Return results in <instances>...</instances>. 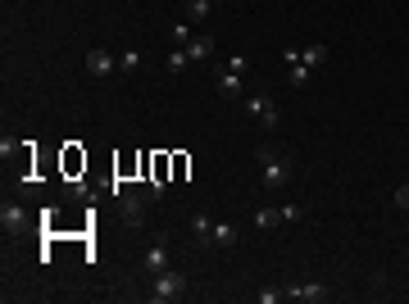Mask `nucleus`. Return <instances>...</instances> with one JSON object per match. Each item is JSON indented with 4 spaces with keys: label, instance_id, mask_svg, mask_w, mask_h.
Masks as SVG:
<instances>
[{
    "label": "nucleus",
    "instance_id": "6e6552de",
    "mask_svg": "<svg viewBox=\"0 0 409 304\" xmlns=\"http://www.w3.org/2000/svg\"><path fill=\"white\" fill-rule=\"evenodd\" d=\"M287 300L318 304V300H327V286H323V282H296V286H287Z\"/></svg>",
    "mask_w": 409,
    "mask_h": 304
},
{
    "label": "nucleus",
    "instance_id": "20e7f679",
    "mask_svg": "<svg viewBox=\"0 0 409 304\" xmlns=\"http://www.w3.org/2000/svg\"><path fill=\"white\" fill-rule=\"evenodd\" d=\"M300 205H282V209H255V227L259 232H268V227H282L287 218H296Z\"/></svg>",
    "mask_w": 409,
    "mask_h": 304
},
{
    "label": "nucleus",
    "instance_id": "7ed1b4c3",
    "mask_svg": "<svg viewBox=\"0 0 409 304\" xmlns=\"http://www.w3.org/2000/svg\"><path fill=\"white\" fill-rule=\"evenodd\" d=\"M255 159H259V173H264V186H287V182H291V159H287V155L259 146Z\"/></svg>",
    "mask_w": 409,
    "mask_h": 304
},
{
    "label": "nucleus",
    "instance_id": "9b49d317",
    "mask_svg": "<svg viewBox=\"0 0 409 304\" xmlns=\"http://www.w3.org/2000/svg\"><path fill=\"white\" fill-rule=\"evenodd\" d=\"M182 50H187V60H191V64H204V60H214V41H209V36H196V41H187Z\"/></svg>",
    "mask_w": 409,
    "mask_h": 304
},
{
    "label": "nucleus",
    "instance_id": "f3484780",
    "mask_svg": "<svg viewBox=\"0 0 409 304\" xmlns=\"http://www.w3.org/2000/svg\"><path fill=\"white\" fill-rule=\"evenodd\" d=\"M169 36H173L178 46H187V41H191V27H187V23H173V32H169Z\"/></svg>",
    "mask_w": 409,
    "mask_h": 304
},
{
    "label": "nucleus",
    "instance_id": "412c9836",
    "mask_svg": "<svg viewBox=\"0 0 409 304\" xmlns=\"http://www.w3.org/2000/svg\"><path fill=\"white\" fill-rule=\"evenodd\" d=\"M396 205H401L405 214H409V186H401V191H396Z\"/></svg>",
    "mask_w": 409,
    "mask_h": 304
},
{
    "label": "nucleus",
    "instance_id": "1a4fd4ad",
    "mask_svg": "<svg viewBox=\"0 0 409 304\" xmlns=\"http://www.w3.org/2000/svg\"><path fill=\"white\" fill-rule=\"evenodd\" d=\"M282 60H287V82H291V87H305V82L309 78H314V69H309V64H300V50H287V55H282Z\"/></svg>",
    "mask_w": 409,
    "mask_h": 304
},
{
    "label": "nucleus",
    "instance_id": "0eeeda50",
    "mask_svg": "<svg viewBox=\"0 0 409 304\" xmlns=\"http://www.w3.org/2000/svg\"><path fill=\"white\" fill-rule=\"evenodd\" d=\"M0 227H5L9 236H23V232H27V214H23V205H9V200H5V209H0Z\"/></svg>",
    "mask_w": 409,
    "mask_h": 304
},
{
    "label": "nucleus",
    "instance_id": "9d476101",
    "mask_svg": "<svg viewBox=\"0 0 409 304\" xmlns=\"http://www.w3.org/2000/svg\"><path fill=\"white\" fill-rule=\"evenodd\" d=\"M164 268H169V250H164V245H150L145 259H141V272H145V277H155V272H164Z\"/></svg>",
    "mask_w": 409,
    "mask_h": 304
},
{
    "label": "nucleus",
    "instance_id": "a211bd4d",
    "mask_svg": "<svg viewBox=\"0 0 409 304\" xmlns=\"http://www.w3.org/2000/svg\"><path fill=\"white\" fill-rule=\"evenodd\" d=\"M187 9L191 18H209V0H187Z\"/></svg>",
    "mask_w": 409,
    "mask_h": 304
},
{
    "label": "nucleus",
    "instance_id": "ddd939ff",
    "mask_svg": "<svg viewBox=\"0 0 409 304\" xmlns=\"http://www.w3.org/2000/svg\"><path fill=\"white\" fill-rule=\"evenodd\" d=\"M219 96H241V73H232V69L219 73Z\"/></svg>",
    "mask_w": 409,
    "mask_h": 304
},
{
    "label": "nucleus",
    "instance_id": "2eb2a0df",
    "mask_svg": "<svg viewBox=\"0 0 409 304\" xmlns=\"http://www.w3.org/2000/svg\"><path fill=\"white\" fill-rule=\"evenodd\" d=\"M187 64H191V60H187V50H182V46H178V50L169 55V73H182V69H187Z\"/></svg>",
    "mask_w": 409,
    "mask_h": 304
},
{
    "label": "nucleus",
    "instance_id": "aec40b11",
    "mask_svg": "<svg viewBox=\"0 0 409 304\" xmlns=\"http://www.w3.org/2000/svg\"><path fill=\"white\" fill-rule=\"evenodd\" d=\"M228 69H232V73H246V69H250V60H246V55H232Z\"/></svg>",
    "mask_w": 409,
    "mask_h": 304
},
{
    "label": "nucleus",
    "instance_id": "f8f14e48",
    "mask_svg": "<svg viewBox=\"0 0 409 304\" xmlns=\"http://www.w3.org/2000/svg\"><path fill=\"white\" fill-rule=\"evenodd\" d=\"M209 245H237V227H232V223H214L209 227Z\"/></svg>",
    "mask_w": 409,
    "mask_h": 304
},
{
    "label": "nucleus",
    "instance_id": "dca6fc26",
    "mask_svg": "<svg viewBox=\"0 0 409 304\" xmlns=\"http://www.w3.org/2000/svg\"><path fill=\"white\" fill-rule=\"evenodd\" d=\"M136 64H141V50H123V55H119V69H123V73H132Z\"/></svg>",
    "mask_w": 409,
    "mask_h": 304
},
{
    "label": "nucleus",
    "instance_id": "4468645a",
    "mask_svg": "<svg viewBox=\"0 0 409 304\" xmlns=\"http://www.w3.org/2000/svg\"><path fill=\"white\" fill-rule=\"evenodd\" d=\"M323 60H327V46L323 41H314V46H305V50H300V64H309V69H318Z\"/></svg>",
    "mask_w": 409,
    "mask_h": 304
},
{
    "label": "nucleus",
    "instance_id": "6ab92c4d",
    "mask_svg": "<svg viewBox=\"0 0 409 304\" xmlns=\"http://www.w3.org/2000/svg\"><path fill=\"white\" fill-rule=\"evenodd\" d=\"M255 300H259V304H278V300H287V286H282V291H259Z\"/></svg>",
    "mask_w": 409,
    "mask_h": 304
},
{
    "label": "nucleus",
    "instance_id": "423d86ee",
    "mask_svg": "<svg viewBox=\"0 0 409 304\" xmlns=\"http://www.w3.org/2000/svg\"><path fill=\"white\" fill-rule=\"evenodd\" d=\"M246 109H250V118H255V123H264V127H278V104H273L268 96H250Z\"/></svg>",
    "mask_w": 409,
    "mask_h": 304
},
{
    "label": "nucleus",
    "instance_id": "39448f33",
    "mask_svg": "<svg viewBox=\"0 0 409 304\" xmlns=\"http://www.w3.org/2000/svg\"><path fill=\"white\" fill-rule=\"evenodd\" d=\"M114 69H119V60H114L110 50H100V46H96V50H86V73H91V78H110Z\"/></svg>",
    "mask_w": 409,
    "mask_h": 304
},
{
    "label": "nucleus",
    "instance_id": "f03ea898",
    "mask_svg": "<svg viewBox=\"0 0 409 304\" xmlns=\"http://www.w3.org/2000/svg\"><path fill=\"white\" fill-rule=\"evenodd\" d=\"M182 296H187V272L182 268L155 272V282H150V300L155 304H169V300H182Z\"/></svg>",
    "mask_w": 409,
    "mask_h": 304
},
{
    "label": "nucleus",
    "instance_id": "f257e3e1",
    "mask_svg": "<svg viewBox=\"0 0 409 304\" xmlns=\"http://www.w3.org/2000/svg\"><path fill=\"white\" fill-rule=\"evenodd\" d=\"M114 195H119V214L128 227H141L145 223V205L155 200V191L145 186V191H132V186H114Z\"/></svg>",
    "mask_w": 409,
    "mask_h": 304
}]
</instances>
